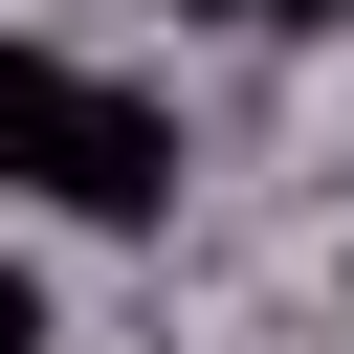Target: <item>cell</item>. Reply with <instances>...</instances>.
I'll list each match as a JSON object with an SVG mask.
<instances>
[{
  "instance_id": "3",
  "label": "cell",
  "mask_w": 354,
  "mask_h": 354,
  "mask_svg": "<svg viewBox=\"0 0 354 354\" xmlns=\"http://www.w3.org/2000/svg\"><path fill=\"white\" fill-rule=\"evenodd\" d=\"M199 22H354V0H199Z\"/></svg>"
},
{
  "instance_id": "1",
  "label": "cell",
  "mask_w": 354,
  "mask_h": 354,
  "mask_svg": "<svg viewBox=\"0 0 354 354\" xmlns=\"http://www.w3.org/2000/svg\"><path fill=\"white\" fill-rule=\"evenodd\" d=\"M0 199H44V221H155V199H177V111H155L133 66H88V44H0Z\"/></svg>"
},
{
  "instance_id": "2",
  "label": "cell",
  "mask_w": 354,
  "mask_h": 354,
  "mask_svg": "<svg viewBox=\"0 0 354 354\" xmlns=\"http://www.w3.org/2000/svg\"><path fill=\"white\" fill-rule=\"evenodd\" d=\"M0 354H44V266H22V243H0Z\"/></svg>"
}]
</instances>
